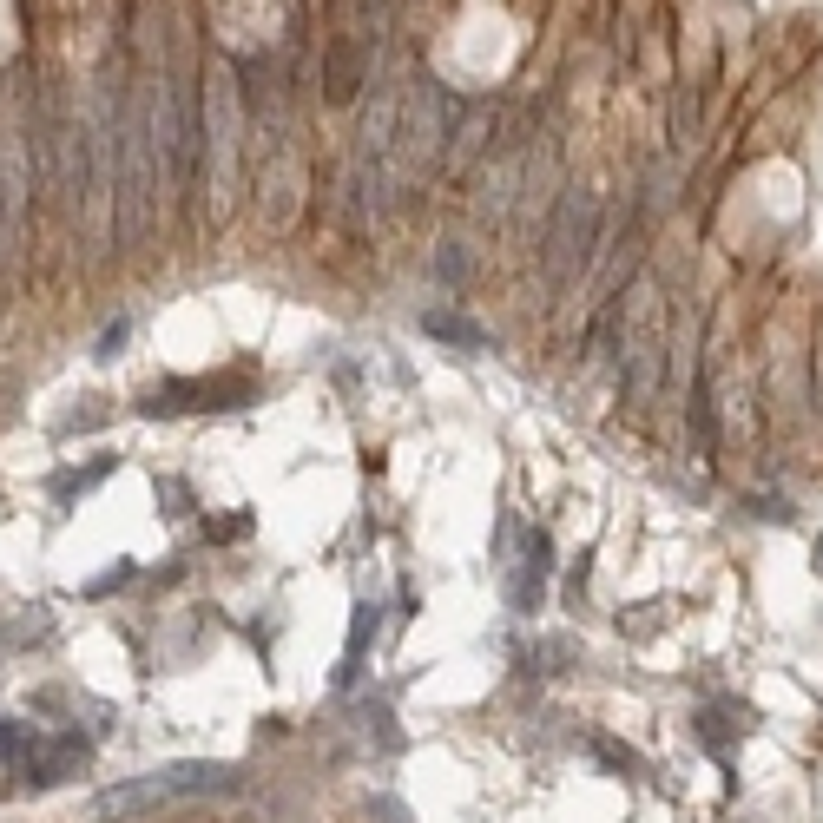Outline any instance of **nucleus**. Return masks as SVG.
Masks as SVG:
<instances>
[{
    "label": "nucleus",
    "instance_id": "nucleus-1",
    "mask_svg": "<svg viewBox=\"0 0 823 823\" xmlns=\"http://www.w3.org/2000/svg\"><path fill=\"white\" fill-rule=\"evenodd\" d=\"M231 784H238L231 764H172V771L152 777L159 797H198V791H231Z\"/></svg>",
    "mask_w": 823,
    "mask_h": 823
},
{
    "label": "nucleus",
    "instance_id": "nucleus-2",
    "mask_svg": "<svg viewBox=\"0 0 823 823\" xmlns=\"http://www.w3.org/2000/svg\"><path fill=\"white\" fill-rule=\"evenodd\" d=\"M698 738L712 744V751H725V744H731V731L718 725V712H705V718H698Z\"/></svg>",
    "mask_w": 823,
    "mask_h": 823
}]
</instances>
